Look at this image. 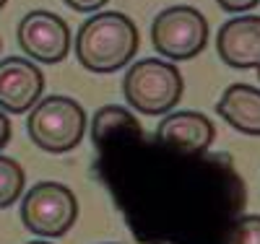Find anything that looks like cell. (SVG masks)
Here are the masks:
<instances>
[{"mask_svg":"<svg viewBox=\"0 0 260 244\" xmlns=\"http://www.w3.org/2000/svg\"><path fill=\"white\" fill-rule=\"evenodd\" d=\"M138 26L120 11H96L76 34V57L91 73H115L133 62L138 52Z\"/></svg>","mask_w":260,"mask_h":244,"instance_id":"obj_1","label":"cell"},{"mask_svg":"<svg viewBox=\"0 0 260 244\" xmlns=\"http://www.w3.org/2000/svg\"><path fill=\"white\" fill-rule=\"evenodd\" d=\"M182 73L175 62L159 57H143L127 68L122 78V94L127 104L141 115H169L182 99Z\"/></svg>","mask_w":260,"mask_h":244,"instance_id":"obj_2","label":"cell"},{"mask_svg":"<svg viewBox=\"0 0 260 244\" xmlns=\"http://www.w3.org/2000/svg\"><path fill=\"white\" fill-rule=\"evenodd\" d=\"M26 130L37 148L47 153H68L86 132V112L76 99L52 94L31 107Z\"/></svg>","mask_w":260,"mask_h":244,"instance_id":"obj_3","label":"cell"},{"mask_svg":"<svg viewBox=\"0 0 260 244\" xmlns=\"http://www.w3.org/2000/svg\"><path fill=\"white\" fill-rule=\"evenodd\" d=\"M78 218V200L68 185L37 182L21 197V221L24 226L42 239L65 236Z\"/></svg>","mask_w":260,"mask_h":244,"instance_id":"obj_4","label":"cell"},{"mask_svg":"<svg viewBox=\"0 0 260 244\" xmlns=\"http://www.w3.org/2000/svg\"><path fill=\"white\" fill-rule=\"evenodd\" d=\"M151 42L169 62L192 60L208 42V21L192 6H169L151 24Z\"/></svg>","mask_w":260,"mask_h":244,"instance_id":"obj_5","label":"cell"},{"mask_svg":"<svg viewBox=\"0 0 260 244\" xmlns=\"http://www.w3.org/2000/svg\"><path fill=\"white\" fill-rule=\"evenodd\" d=\"M16 37H18L21 50L29 55V60L45 62V65L62 62L73 44V34H71V26L65 24V18L45 8L29 11L21 18Z\"/></svg>","mask_w":260,"mask_h":244,"instance_id":"obj_6","label":"cell"},{"mask_svg":"<svg viewBox=\"0 0 260 244\" xmlns=\"http://www.w3.org/2000/svg\"><path fill=\"white\" fill-rule=\"evenodd\" d=\"M45 76L29 57L0 60V109L6 115H24L42 99Z\"/></svg>","mask_w":260,"mask_h":244,"instance_id":"obj_7","label":"cell"},{"mask_svg":"<svg viewBox=\"0 0 260 244\" xmlns=\"http://www.w3.org/2000/svg\"><path fill=\"white\" fill-rule=\"evenodd\" d=\"M216 52L224 65L250 71L260 65V16H234L216 34Z\"/></svg>","mask_w":260,"mask_h":244,"instance_id":"obj_8","label":"cell"},{"mask_svg":"<svg viewBox=\"0 0 260 244\" xmlns=\"http://www.w3.org/2000/svg\"><path fill=\"white\" fill-rule=\"evenodd\" d=\"M216 138V127L203 112H192V109H180V112H169L156 127V141L187 151V153H208Z\"/></svg>","mask_w":260,"mask_h":244,"instance_id":"obj_9","label":"cell"},{"mask_svg":"<svg viewBox=\"0 0 260 244\" xmlns=\"http://www.w3.org/2000/svg\"><path fill=\"white\" fill-rule=\"evenodd\" d=\"M224 122L245 135H260V88L250 83H232L216 104Z\"/></svg>","mask_w":260,"mask_h":244,"instance_id":"obj_10","label":"cell"},{"mask_svg":"<svg viewBox=\"0 0 260 244\" xmlns=\"http://www.w3.org/2000/svg\"><path fill=\"white\" fill-rule=\"evenodd\" d=\"M133 130H141V122L136 120V115L130 112V109L117 107V104H107V107H102V109L94 112L91 141L99 148L104 141L120 135V132H133Z\"/></svg>","mask_w":260,"mask_h":244,"instance_id":"obj_11","label":"cell"},{"mask_svg":"<svg viewBox=\"0 0 260 244\" xmlns=\"http://www.w3.org/2000/svg\"><path fill=\"white\" fill-rule=\"evenodd\" d=\"M26 174L21 164L11 156H0V211L11 208L21 195H24Z\"/></svg>","mask_w":260,"mask_h":244,"instance_id":"obj_12","label":"cell"},{"mask_svg":"<svg viewBox=\"0 0 260 244\" xmlns=\"http://www.w3.org/2000/svg\"><path fill=\"white\" fill-rule=\"evenodd\" d=\"M224 244H260V216L247 213L232 224Z\"/></svg>","mask_w":260,"mask_h":244,"instance_id":"obj_13","label":"cell"},{"mask_svg":"<svg viewBox=\"0 0 260 244\" xmlns=\"http://www.w3.org/2000/svg\"><path fill=\"white\" fill-rule=\"evenodd\" d=\"M62 3L73 11H78V13H96L110 3V0H62Z\"/></svg>","mask_w":260,"mask_h":244,"instance_id":"obj_14","label":"cell"},{"mask_svg":"<svg viewBox=\"0 0 260 244\" xmlns=\"http://www.w3.org/2000/svg\"><path fill=\"white\" fill-rule=\"evenodd\" d=\"M219 3V8L221 11H226V13H245V11H252L260 0H216Z\"/></svg>","mask_w":260,"mask_h":244,"instance_id":"obj_15","label":"cell"},{"mask_svg":"<svg viewBox=\"0 0 260 244\" xmlns=\"http://www.w3.org/2000/svg\"><path fill=\"white\" fill-rule=\"evenodd\" d=\"M11 135H13V127H11V120H8V115L3 112V109H0V151H3V148L8 146Z\"/></svg>","mask_w":260,"mask_h":244,"instance_id":"obj_16","label":"cell"},{"mask_svg":"<svg viewBox=\"0 0 260 244\" xmlns=\"http://www.w3.org/2000/svg\"><path fill=\"white\" fill-rule=\"evenodd\" d=\"M26 244H52V241H47V239H34V241H26Z\"/></svg>","mask_w":260,"mask_h":244,"instance_id":"obj_17","label":"cell"},{"mask_svg":"<svg viewBox=\"0 0 260 244\" xmlns=\"http://www.w3.org/2000/svg\"><path fill=\"white\" fill-rule=\"evenodd\" d=\"M6 3H8V0H0V11H3V6H6Z\"/></svg>","mask_w":260,"mask_h":244,"instance_id":"obj_18","label":"cell"},{"mask_svg":"<svg viewBox=\"0 0 260 244\" xmlns=\"http://www.w3.org/2000/svg\"><path fill=\"white\" fill-rule=\"evenodd\" d=\"M257 78H260V65H257Z\"/></svg>","mask_w":260,"mask_h":244,"instance_id":"obj_19","label":"cell"},{"mask_svg":"<svg viewBox=\"0 0 260 244\" xmlns=\"http://www.w3.org/2000/svg\"><path fill=\"white\" fill-rule=\"evenodd\" d=\"M104 244H115V241H104Z\"/></svg>","mask_w":260,"mask_h":244,"instance_id":"obj_20","label":"cell"}]
</instances>
